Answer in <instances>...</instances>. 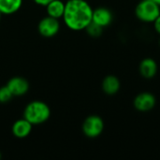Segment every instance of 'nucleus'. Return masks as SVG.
<instances>
[{"instance_id": "dca6fc26", "label": "nucleus", "mask_w": 160, "mask_h": 160, "mask_svg": "<svg viewBox=\"0 0 160 160\" xmlns=\"http://www.w3.org/2000/svg\"><path fill=\"white\" fill-rule=\"evenodd\" d=\"M153 27H154L155 32L158 36H160V15L153 22Z\"/></svg>"}, {"instance_id": "39448f33", "label": "nucleus", "mask_w": 160, "mask_h": 160, "mask_svg": "<svg viewBox=\"0 0 160 160\" xmlns=\"http://www.w3.org/2000/svg\"><path fill=\"white\" fill-rule=\"evenodd\" d=\"M61 25V20L46 15L38 21L37 30L39 36H41L42 38H52L60 32Z\"/></svg>"}, {"instance_id": "a211bd4d", "label": "nucleus", "mask_w": 160, "mask_h": 160, "mask_svg": "<svg viewBox=\"0 0 160 160\" xmlns=\"http://www.w3.org/2000/svg\"><path fill=\"white\" fill-rule=\"evenodd\" d=\"M154 1H155V2H156V3H157V4H158V5L160 7V0H154Z\"/></svg>"}, {"instance_id": "f3484780", "label": "nucleus", "mask_w": 160, "mask_h": 160, "mask_svg": "<svg viewBox=\"0 0 160 160\" xmlns=\"http://www.w3.org/2000/svg\"><path fill=\"white\" fill-rule=\"evenodd\" d=\"M51 1L52 0H32V2L34 4H36L37 6H39V7H45L48 3H50Z\"/></svg>"}, {"instance_id": "ddd939ff", "label": "nucleus", "mask_w": 160, "mask_h": 160, "mask_svg": "<svg viewBox=\"0 0 160 160\" xmlns=\"http://www.w3.org/2000/svg\"><path fill=\"white\" fill-rule=\"evenodd\" d=\"M23 0H0V12L6 16H11L21 10Z\"/></svg>"}, {"instance_id": "7ed1b4c3", "label": "nucleus", "mask_w": 160, "mask_h": 160, "mask_svg": "<svg viewBox=\"0 0 160 160\" xmlns=\"http://www.w3.org/2000/svg\"><path fill=\"white\" fill-rule=\"evenodd\" d=\"M136 18L144 23H153L160 15V7L154 0H141L135 8Z\"/></svg>"}, {"instance_id": "9d476101", "label": "nucleus", "mask_w": 160, "mask_h": 160, "mask_svg": "<svg viewBox=\"0 0 160 160\" xmlns=\"http://www.w3.org/2000/svg\"><path fill=\"white\" fill-rule=\"evenodd\" d=\"M33 125L28 122L25 118L22 117L17 119L11 126V133L12 135L20 140L27 138L33 130Z\"/></svg>"}, {"instance_id": "f03ea898", "label": "nucleus", "mask_w": 160, "mask_h": 160, "mask_svg": "<svg viewBox=\"0 0 160 160\" xmlns=\"http://www.w3.org/2000/svg\"><path fill=\"white\" fill-rule=\"evenodd\" d=\"M52 115L50 106L42 100L35 99L28 102L22 111V117L30 122L34 127L40 126L48 122Z\"/></svg>"}, {"instance_id": "1a4fd4ad", "label": "nucleus", "mask_w": 160, "mask_h": 160, "mask_svg": "<svg viewBox=\"0 0 160 160\" xmlns=\"http://www.w3.org/2000/svg\"><path fill=\"white\" fill-rule=\"evenodd\" d=\"M158 71V65L154 58L145 57L139 64V73L145 80L154 79Z\"/></svg>"}, {"instance_id": "6ab92c4d", "label": "nucleus", "mask_w": 160, "mask_h": 160, "mask_svg": "<svg viewBox=\"0 0 160 160\" xmlns=\"http://www.w3.org/2000/svg\"><path fill=\"white\" fill-rule=\"evenodd\" d=\"M2 17H3V14L0 12V22H1V20H2Z\"/></svg>"}, {"instance_id": "2eb2a0df", "label": "nucleus", "mask_w": 160, "mask_h": 160, "mask_svg": "<svg viewBox=\"0 0 160 160\" xmlns=\"http://www.w3.org/2000/svg\"><path fill=\"white\" fill-rule=\"evenodd\" d=\"M13 95L10 92V90L8 88V86L2 85L0 86V104H7L8 103L12 98H13Z\"/></svg>"}, {"instance_id": "f257e3e1", "label": "nucleus", "mask_w": 160, "mask_h": 160, "mask_svg": "<svg viewBox=\"0 0 160 160\" xmlns=\"http://www.w3.org/2000/svg\"><path fill=\"white\" fill-rule=\"evenodd\" d=\"M93 9L87 0H67L62 22L70 31H83L92 22Z\"/></svg>"}, {"instance_id": "aec40b11", "label": "nucleus", "mask_w": 160, "mask_h": 160, "mask_svg": "<svg viewBox=\"0 0 160 160\" xmlns=\"http://www.w3.org/2000/svg\"><path fill=\"white\" fill-rule=\"evenodd\" d=\"M158 45L160 46V36H159V39H158Z\"/></svg>"}, {"instance_id": "412c9836", "label": "nucleus", "mask_w": 160, "mask_h": 160, "mask_svg": "<svg viewBox=\"0 0 160 160\" xmlns=\"http://www.w3.org/2000/svg\"><path fill=\"white\" fill-rule=\"evenodd\" d=\"M2 158V155H1V152H0V159Z\"/></svg>"}, {"instance_id": "9b49d317", "label": "nucleus", "mask_w": 160, "mask_h": 160, "mask_svg": "<svg viewBox=\"0 0 160 160\" xmlns=\"http://www.w3.org/2000/svg\"><path fill=\"white\" fill-rule=\"evenodd\" d=\"M101 89L107 96H115L121 89V82L115 75H107L101 82Z\"/></svg>"}, {"instance_id": "0eeeda50", "label": "nucleus", "mask_w": 160, "mask_h": 160, "mask_svg": "<svg viewBox=\"0 0 160 160\" xmlns=\"http://www.w3.org/2000/svg\"><path fill=\"white\" fill-rule=\"evenodd\" d=\"M6 85L10 90L14 98L23 97L30 90V82L22 76H13L9 78Z\"/></svg>"}, {"instance_id": "f8f14e48", "label": "nucleus", "mask_w": 160, "mask_h": 160, "mask_svg": "<svg viewBox=\"0 0 160 160\" xmlns=\"http://www.w3.org/2000/svg\"><path fill=\"white\" fill-rule=\"evenodd\" d=\"M44 8L46 10V15L58 20H62L66 8V1L52 0L50 3H48Z\"/></svg>"}, {"instance_id": "423d86ee", "label": "nucleus", "mask_w": 160, "mask_h": 160, "mask_svg": "<svg viewBox=\"0 0 160 160\" xmlns=\"http://www.w3.org/2000/svg\"><path fill=\"white\" fill-rule=\"evenodd\" d=\"M157 105L156 96L148 91L138 94L133 99V107L140 112H148L154 110Z\"/></svg>"}, {"instance_id": "20e7f679", "label": "nucleus", "mask_w": 160, "mask_h": 160, "mask_svg": "<svg viewBox=\"0 0 160 160\" xmlns=\"http://www.w3.org/2000/svg\"><path fill=\"white\" fill-rule=\"evenodd\" d=\"M105 123L103 119L97 114L87 116L82 125V131L83 135L88 139L98 138L104 131Z\"/></svg>"}, {"instance_id": "6e6552de", "label": "nucleus", "mask_w": 160, "mask_h": 160, "mask_svg": "<svg viewBox=\"0 0 160 160\" xmlns=\"http://www.w3.org/2000/svg\"><path fill=\"white\" fill-rule=\"evenodd\" d=\"M113 21V14L112 10L106 7H98L93 9L92 22L96 24L101 26L102 28H106Z\"/></svg>"}, {"instance_id": "4468645a", "label": "nucleus", "mask_w": 160, "mask_h": 160, "mask_svg": "<svg viewBox=\"0 0 160 160\" xmlns=\"http://www.w3.org/2000/svg\"><path fill=\"white\" fill-rule=\"evenodd\" d=\"M104 28H102L101 26L96 24L95 22H91L86 28L84 31H86L87 35L92 37V38H98L102 35V32H103Z\"/></svg>"}]
</instances>
